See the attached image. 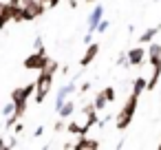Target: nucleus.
I'll list each match as a JSON object with an SVG mask.
<instances>
[{"label":"nucleus","mask_w":161,"mask_h":150,"mask_svg":"<svg viewBox=\"0 0 161 150\" xmlns=\"http://www.w3.org/2000/svg\"><path fill=\"white\" fill-rule=\"evenodd\" d=\"M159 27H161V20H159Z\"/></svg>","instance_id":"4c0bfd02"},{"label":"nucleus","mask_w":161,"mask_h":150,"mask_svg":"<svg viewBox=\"0 0 161 150\" xmlns=\"http://www.w3.org/2000/svg\"><path fill=\"white\" fill-rule=\"evenodd\" d=\"M108 27H110V22L102 18V20L97 22V27H95V33H106V29H108Z\"/></svg>","instance_id":"412c9836"},{"label":"nucleus","mask_w":161,"mask_h":150,"mask_svg":"<svg viewBox=\"0 0 161 150\" xmlns=\"http://www.w3.org/2000/svg\"><path fill=\"white\" fill-rule=\"evenodd\" d=\"M55 110H58V117H60V119H71V117H73V113H75V102L66 97V99H64Z\"/></svg>","instance_id":"9b49d317"},{"label":"nucleus","mask_w":161,"mask_h":150,"mask_svg":"<svg viewBox=\"0 0 161 150\" xmlns=\"http://www.w3.org/2000/svg\"><path fill=\"white\" fill-rule=\"evenodd\" d=\"M73 146H75V141H66V143H62V148H66V150L73 148Z\"/></svg>","instance_id":"7c9ffc66"},{"label":"nucleus","mask_w":161,"mask_h":150,"mask_svg":"<svg viewBox=\"0 0 161 150\" xmlns=\"http://www.w3.org/2000/svg\"><path fill=\"white\" fill-rule=\"evenodd\" d=\"M117 66H128V60H126V51H124V53H119V58H117Z\"/></svg>","instance_id":"b1692460"},{"label":"nucleus","mask_w":161,"mask_h":150,"mask_svg":"<svg viewBox=\"0 0 161 150\" xmlns=\"http://www.w3.org/2000/svg\"><path fill=\"white\" fill-rule=\"evenodd\" d=\"M93 106H95V110L99 113V110H104L106 106H108V102H106V97H104V93L99 91V93H95V102H93Z\"/></svg>","instance_id":"f3484780"},{"label":"nucleus","mask_w":161,"mask_h":150,"mask_svg":"<svg viewBox=\"0 0 161 150\" xmlns=\"http://www.w3.org/2000/svg\"><path fill=\"white\" fill-rule=\"evenodd\" d=\"M137 104H139V97L130 93V97L126 99V104L121 106V110L117 113V117H113V119H115V128H117V130H126V128L132 124L135 113H137Z\"/></svg>","instance_id":"f257e3e1"},{"label":"nucleus","mask_w":161,"mask_h":150,"mask_svg":"<svg viewBox=\"0 0 161 150\" xmlns=\"http://www.w3.org/2000/svg\"><path fill=\"white\" fill-rule=\"evenodd\" d=\"M84 42L88 44V42H93V31H86V36H84Z\"/></svg>","instance_id":"cd10ccee"},{"label":"nucleus","mask_w":161,"mask_h":150,"mask_svg":"<svg viewBox=\"0 0 161 150\" xmlns=\"http://www.w3.org/2000/svg\"><path fill=\"white\" fill-rule=\"evenodd\" d=\"M53 80H55V75H51V73H47V71H38V80L33 82V84H36V88H33V97H36L38 104H42V102L47 99V95L51 93V88H53Z\"/></svg>","instance_id":"7ed1b4c3"},{"label":"nucleus","mask_w":161,"mask_h":150,"mask_svg":"<svg viewBox=\"0 0 161 150\" xmlns=\"http://www.w3.org/2000/svg\"><path fill=\"white\" fill-rule=\"evenodd\" d=\"M69 7L71 9H77V0H69Z\"/></svg>","instance_id":"2f4dec72"},{"label":"nucleus","mask_w":161,"mask_h":150,"mask_svg":"<svg viewBox=\"0 0 161 150\" xmlns=\"http://www.w3.org/2000/svg\"><path fill=\"white\" fill-rule=\"evenodd\" d=\"M97 53H99V44H97V42H88V44H86V51H84V55H82V60H80V66L86 69V66L97 58Z\"/></svg>","instance_id":"0eeeda50"},{"label":"nucleus","mask_w":161,"mask_h":150,"mask_svg":"<svg viewBox=\"0 0 161 150\" xmlns=\"http://www.w3.org/2000/svg\"><path fill=\"white\" fill-rule=\"evenodd\" d=\"M157 148H159V150H161V141H159V146H157Z\"/></svg>","instance_id":"c9c22d12"},{"label":"nucleus","mask_w":161,"mask_h":150,"mask_svg":"<svg viewBox=\"0 0 161 150\" xmlns=\"http://www.w3.org/2000/svg\"><path fill=\"white\" fill-rule=\"evenodd\" d=\"M11 22V5L0 0V31H5V27Z\"/></svg>","instance_id":"f8f14e48"},{"label":"nucleus","mask_w":161,"mask_h":150,"mask_svg":"<svg viewBox=\"0 0 161 150\" xmlns=\"http://www.w3.org/2000/svg\"><path fill=\"white\" fill-rule=\"evenodd\" d=\"M44 135V128L40 126V128H36V132H33V137H42Z\"/></svg>","instance_id":"c85d7f7f"},{"label":"nucleus","mask_w":161,"mask_h":150,"mask_svg":"<svg viewBox=\"0 0 161 150\" xmlns=\"http://www.w3.org/2000/svg\"><path fill=\"white\" fill-rule=\"evenodd\" d=\"M97 119H99V117H97V110H88V113H86V121H84V128H86V130H91L93 126H97Z\"/></svg>","instance_id":"a211bd4d"},{"label":"nucleus","mask_w":161,"mask_h":150,"mask_svg":"<svg viewBox=\"0 0 161 150\" xmlns=\"http://www.w3.org/2000/svg\"><path fill=\"white\" fill-rule=\"evenodd\" d=\"M53 128H55V132H62V130H64V128H66V124H64V121H62V119H58V121H55V126H53Z\"/></svg>","instance_id":"a878e982"},{"label":"nucleus","mask_w":161,"mask_h":150,"mask_svg":"<svg viewBox=\"0 0 161 150\" xmlns=\"http://www.w3.org/2000/svg\"><path fill=\"white\" fill-rule=\"evenodd\" d=\"M47 62H49V55H47V53H38V51H33L31 55L25 58L22 66H25L27 71H42V69L47 66Z\"/></svg>","instance_id":"39448f33"},{"label":"nucleus","mask_w":161,"mask_h":150,"mask_svg":"<svg viewBox=\"0 0 161 150\" xmlns=\"http://www.w3.org/2000/svg\"><path fill=\"white\" fill-rule=\"evenodd\" d=\"M7 3H9V5H22L25 0H7Z\"/></svg>","instance_id":"473e14b6"},{"label":"nucleus","mask_w":161,"mask_h":150,"mask_svg":"<svg viewBox=\"0 0 161 150\" xmlns=\"http://www.w3.org/2000/svg\"><path fill=\"white\" fill-rule=\"evenodd\" d=\"M33 51H38V53H47V49H44V40H42L40 36L33 40Z\"/></svg>","instance_id":"aec40b11"},{"label":"nucleus","mask_w":161,"mask_h":150,"mask_svg":"<svg viewBox=\"0 0 161 150\" xmlns=\"http://www.w3.org/2000/svg\"><path fill=\"white\" fill-rule=\"evenodd\" d=\"M14 113V102H7L5 106H3V117H9Z\"/></svg>","instance_id":"5701e85b"},{"label":"nucleus","mask_w":161,"mask_h":150,"mask_svg":"<svg viewBox=\"0 0 161 150\" xmlns=\"http://www.w3.org/2000/svg\"><path fill=\"white\" fill-rule=\"evenodd\" d=\"M102 93H104V97H106V102H115V97H117V93H115V88L113 86H106V88H102Z\"/></svg>","instance_id":"6ab92c4d"},{"label":"nucleus","mask_w":161,"mask_h":150,"mask_svg":"<svg viewBox=\"0 0 161 150\" xmlns=\"http://www.w3.org/2000/svg\"><path fill=\"white\" fill-rule=\"evenodd\" d=\"M146 55H148V62L154 66V64H161V44L159 42H148V49H146Z\"/></svg>","instance_id":"9d476101"},{"label":"nucleus","mask_w":161,"mask_h":150,"mask_svg":"<svg viewBox=\"0 0 161 150\" xmlns=\"http://www.w3.org/2000/svg\"><path fill=\"white\" fill-rule=\"evenodd\" d=\"M0 128H3V121H0Z\"/></svg>","instance_id":"e433bc0d"},{"label":"nucleus","mask_w":161,"mask_h":150,"mask_svg":"<svg viewBox=\"0 0 161 150\" xmlns=\"http://www.w3.org/2000/svg\"><path fill=\"white\" fill-rule=\"evenodd\" d=\"M157 3H159V0H157Z\"/></svg>","instance_id":"58836bf2"},{"label":"nucleus","mask_w":161,"mask_h":150,"mask_svg":"<svg viewBox=\"0 0 161 150\" xmlns=\"http://www.w3.org/2000/svg\"><path fill=\"white\" fill-rule=\"evenodd\" d=\"M88 91H91V82H82V84L77 86V91H75V93L84 95V93H88Z\"/></svg>","instance_id":"4be33fe9"},{"label":"nucleus","mask_w":161,"mask_h":150,"mask_svg":"<svg viewBox=\"0 0 161 150\" xmlns=\"http://www.w3.org/2000/svg\"><path fill=\"white\" fill-rule=\"evenodd\" d=\"M64 130H66L69 135H88V130H86L84 124H80V121H69Z\"/></svg>","instance_id":"2eb2a0df"},{"label":"nucleus","mask_w":161,"mask_h":150,"mask_svg":"<svg viewBox=\"0 0 161 150\" xmlns=\"http://www.w3.org/2000/svg\"><path fill=\"white\" fill-rule=\"evenodd\" d=\"M42 3L47 5V9H53V7H58V5H60V0H42Z\"/></svg>","instance_id":"393cba45"},{"label":"nucleus","mask_w":161,"mask_h":150,"mask_svg":"<svg viewBox=\"0 0 161 150\" xmlns=\"http://www.w3.org/2000/svg\"><path fill=\"white\" fill-rule=\"evenodd\" d=\"M73 148H75V150H97V148H99V141H97V139H91V137H86V135H77V141H75Z\"/></svg>","instance_id":"1a4fd4ad"},{"label":"nucleus","mask_w":161,"mask_h":150,"mask_svg":"<svg viewBox=\"0 0 161 150\" xmlns=\"http://www.w3.org/2000/svg\"><path fill=\"white\" fill-rule=\"evenodd\" d=\"M84 3H86V5H93V3H97V0H84Z\"/></svg>","instance_id":"f704fd0d"},{"label":"nucleus","mask_w":161,"mask_h":150,"mask_svg":"<svg viewBox=\"0 0 161 150\" xmlns=\"http://www.w3.org/2000/svg\"><path fill=\"white\" fill-rule=\"evenodd\" d=\"M143 91H146V77H141V75H139V77H135V82H132V95H137V97H139Z\"/></svg>","instance_id":"dca6fc26"},{"label":"nucleus","mask_w":161,"mask_h":150,"mask_svg":"<svg viewBox=\"0 0 161 150\" xmlns=\"http://www.w3.org/2000/svg\"><path fill=\"white\" fill-rule=\"evenodd\" d=\"M159 33H161V27H152V29L143 31V33L139 36V44H148V42H152Z\"/></svg>","instance_id":"4468645a"},{"label":"nucleus","mask_w":161,"mask_h":150,"mask_svg":"<svg viewBox=\"0 0 161 150\" xmlns=\"http://www.w3.org/2000/svg\"><path fill=\"white\" fill-rule=\"evenodd\" d=\"M18 146H20V141H18L16 137H11V139L7 141V148H18Z\"/></svg>","instance_id":"bb28decb"},{"label":"nucleus","mask_w":161,"mask_h":150,"mask_svg":"<svg viewBox=\"0 0 161 150\" xmlns=\"http://www.w3.org/2000/svg\"><path fill=\"white\" fill-rule=\"evenodd\" d=\"M102 18H104V7H102V5H95L93 14L88 16V31L95 33V27H97V22H99Z\"/></svg>","instance_id":"ddd939ff"},{"label":"nucleus","mask_w":161,"mask_h":150,"mask_svg":"<svg viewBox=\"0 0 161 150\" xmlns=\"http://www.w3.org/2000/svg\"><path fill=\"white\" fill-rule=\"evenodd\" d=\"M33 88H36L33 82H29V84H25V86H20V88H14L11 102H14V115H16V117H22V115L27 113V102L33 97Z\"/></svg>","instance_id":"f03ea898"},{"label":"nucleus","mask_w":161,"mask_h":150,"mask_svg":"<svg viewBox=\"0 0 161 150\" xmlns=\"http://www.w3.org/2000/svg\"><path fill=\"white\" fill-rule=\"evenodd\" d=\"M3 148H7V137H5V135L0 137V150H3Z\"/></svg>","instance_id":"c756f323"},{"label":"nucleus","mask_w":161,"mask_h":150,"mask_svg":"<svg viewBox=\"0 0 161 150\" xmlns=\"http://www.w3.org/2000/svg\"><path fill=\"white\" fill-rule=\"evenodd\" d=\"M75 91H77L75 80H73V82H69V84H64V86H60V88H58V95H55V108H58V106H60L66 97H71Z\"/></svg>","instance_id":"6e6552de"},{"label":"nucleus","mask_w":161,"mask_h":150,"mask_svg":"<svg viewBox=\"0 0 161 150\" xmlns=\"http://www.w3.org/2000/svg\"><path fill=\"white\" fill-rule=\"evenodd\" d=\"M60 73H62V75H69V66H66V64H64V66H62V69H60Z\"/></svg>","instance_id":"72a5a7b5"},{"label":"nucleus","mask_w":161,"mask_h":150,"mask_svg":"<svg viewBox=\"0 0 161 150\" xmlns=\"http://www.w3.org/2000/svg\"><path fill=\"white\" fill-rule=\"evenodd\" d=\"M47 11V5L42 0H25L22 3V22H31L36 18H42Z\"/></svg>","instance_id":"20e7f679"},{"label":"nucleus","mask_w":161,"mask_h":150,"mask_svg":"<svg viewBox=\"0 0 161 150\" xmlns=\"http://www.w3.org/2000/svg\"><path fill=\"white\" fill-rule=\"evenodd\" d=\"M126 60H128V66H141L143 60H146V49H143V47L128 49V51H126Z\"/></svg>","instance_id":"423d86ee"}]
</instances>
